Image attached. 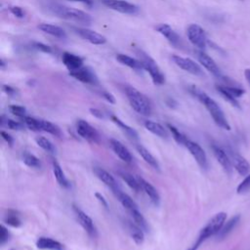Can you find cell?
<instances>
[{
  "label": "cell",
  "instance_id": "obj_25",
  "mask_svg": "<svg viewBox=\"0 0 250 250\" xmlns=\"http://www.w3.org/2000/svg\"><path fill=\"white\" fill-rule=\"evenodd\" d=\"M116 60L120 63H122V64H124V65H126L130 68H133L135 70L144 69L143 64H142V62L139 59H135V58H132V57L124 55V54H117L116 55Z\"/></svg>",
  "mask_w": 250,
  "mask_h": 250
},
{
  "label": "cell",
  "instance_id": "obj_19",
  "mask_svg": "<svg viewBox=\"0 0 250 250\" xmlns=\"http://www.w3.org/2000/svg\"><path fill=\"white\" fill-rule=\"evenodd\" d=\"M109 145L111 149L114 151V153L123 161L130 163L133 160V156L131 154V152L129 151V149L119 141L115 140V139H110L109 140Z\"/></svg>",
  "mask_w": 250,
  "mask_h": 250
},
{
  "label": "cell",
  "instance_id": "obj_44",
  "mask_svg": "<svg viewBox=\"0 0 250 250\" xmlns=\"http://www.w3.org/2000/svg\"><path fill=\"white\" fill-rule=\"evenodd\" d=\"M33 47H34L35 49L41 51V52H44V53H48V54L52 53L51 47H49L48 45H45V44H43V43H40V42H34V43H33Z\"/></svg>",
  "mask_w": 250,
  "mask_h": 250
},
{
  "label": "cell",
  "instance_id": "obj_50",
  "mask_svg": "<svg viewBox=\"0 0 250 250\" xmlns=\"http://www.w3.org/2000/svg\"><path fill=\"white\" fill-rule=\"evenodd\" d=\"M104 97L105 98V100L106 101H108L109 103H111V104H114V98L112 97V95L111 94H109V93H106V92H104Z\"/></svg>",
  "mask_w": 250,
  "mask_h": 250
},
{
  "label": "cell",
  "instance_id": "obj_34",
  "mask_svg": "<svg viewBox=\"0 0 250 250\" xmlns=\"http://www.w3.org/2000/svg\"><path fill=\"white\" fill-rule=\"evenodd\" d=\"M129 231L133 240L137 244H142L144 241V230L136 224H129Z\"/></svg>",
  "mask_w": 250,
  "mask_h": 250
},
{
  "label": "cell",
  "instance_id": "obj_52",
  "mask_svg": "<svg viewBox=\"0 0 250 250\" xmlns=\"http://www.w3.org/2000/svg\"><path fill=\"white\" fill-rule=\"evenodd\" d=\"M70 1H74V2H80L83 3L87 6H92L93 5V0H70Z\"/></svg>",
  "mask_w": 250,
  "mask_h": 250
},
{
  "label": "cell",
  "instance_id": "obj_42",
  "mask_svg": "<svg viewBox=\"0 0 250 250\" xmlns=\"http://www.w3.org/2000/svg\"><path fill=\"white\" fill-rule=\"evenodd\" d=\"M10 111L14 115H16L18 117H21V118H23V117L26 116L25 115V113H26L25 108L23 106H21V105H16V104L10 105Z\"/></svg>",
  "mask_w": 250,
  "mask_h": 250
},
{
  "label": "cell",
  "instance_id": "obj_22",
  "mask_svg": "<svg viewBox=\"0 0 250 250\" xmlns=\"http://www.w3.org/2000/svg\"><path fill=\"white\" fill-rule=\"evenodd\" d=\"M138 180L140 182V185L142 187V189L146 192V194L149 197L150 201L155 205L158 206L159 201H160V196L158 194V191L156 190V188L147 181H146L144 178L139 177L138 176Z\"/></svg>",
  "mask_w": 250,
  "mask_h": 250
},
{
  "label": "cell",
  "instance_id": "obj_39",
  "mask_svg": "<svg viewBox=\"0 0 250 250\" xmlns=\"http://www.w3.org/2000/svg\"><path fill=\"white\" fill-rule=\"evenodd\" d=\"M250 190V173L247 174L244 179L236 188V192L238 194H245Z\"/></svg>",
  "mask_w": 250,
  "mask_h": 250
},
{
  "label": "cell",
  "instance_id": "obj_3",
  "mask_svg": "<svg viewBox=\"0 0 250 250\" xmlns=\"http://www.w3.org/2000/svg\"><path fill=\"white\" fill-rule=\"evenodd\" d=\"M49 9L56 16H58L59 18L64 19V20L81 22V23H86V24H89L92 22V17L89 14H87L81 10H78V9L70 8V7H67L64 5H61V4H52L49 7Z\"/></svg>",
  "mask_w": 250,
  "mask_h": 250
},
{
  "label": "cell",
  "instance_id": "obj_11",
  "mask_svg": "<svg viewBox=\"0 0 250 250\" xmlns=\"http://www.w3.org/2000/svg\"><path fill=\"white\" fill-rule=\"evenodd\" d=\"M185 146L190 152V154L192 155V157L194 158L196 163L202 169L206 170L208 168V159H207V156H206V153H205L204 149L200 146V145H198L197 143L188 139V141L187 142Z\"/></svg>",
  "mask_w": 250,
  "mask_h": 250
},
{
  "label": "cell",
  "instance_id": "obj_36",
  "mask_svg": "<svg viewBox=\"0 0 250 250\" xmlns=\"http://www.w3.org/2000/svg\"><path fill=\"white\" fill-rule=\"evenodd\" d=\"M167 126H168V129L170 130V132H171V134H172L174 140H175L179 145L185 146V145L187 144V142L188 141V138L185 134H183L182 132H180V131H179L176 127H174L173 125L168 124Z\"/></svg>",
  "mask_w": 250,
  "mask_h": 250
},
{
  "label": "cell",
  "instance_id": "obj_16",
  "mask_svg": "<svg viewBox=\"0 0 250 250\" xmlns=\"http://www.w3.org/2000/svg\"><path fill=\"white\" fill-rule=\"evenodd\" d=\"M73 210H74V213L76 215V218H77L79 224L85 229V231L91 237H96L97 236V228H96L93 220L84 211H82L78 207L74 206Z\"/></svg>",
  "mask_w": 250,
  "mask_h": 250
},
{
  "label": "cell",
  "instance_id": "obj_38",
  "mask_svg": "<svg viewBox=\"0 0 250 250\" xmlns=\"http://www.w3.org/2000/svg\"><path fill=\"white\" fill-rule=\"evenodd\" d=\"M35 141H36V144H37L42 149H44L45 151L50 152V153H54V152H55L56 148H55L54 145H53L48 139H46L45 137H37Z\"/></svg>",
  "mask_w": 250,
  "mask_h": 250
},
{
  "label": "cell",
  "instance_id": "obj_40",
  "mask_svg": "<svg viewBox=\"0 0 250 250\" xmlns=\"http://www.w3.org/2000/svg\"><path fill=\"white\" fill-rule=\"evenodd\" d=\"M225 89L234 98L238 99L240 97H242L244 94H245V90L243 88H240V87H237V86H229V85H224Z\"/></svg>",
  "mask_w": 250,
  "mask_h": 250
},
{
  "label": "cell",
  "instance_id": "obj_1",
  "mask_svg": "<svg viewBox=\"0 0 250 250\" xmlns=\"http://www.w3.org/2000/svg\"><path fill=\"white\" fill-rule=\"evenodd\" d=\"M189 92L205 106V108L208 110L209 114L211 115L214 122L222 129L230 130V125L223 111V109L220 107V105L215 102L210 96H208L205 92L200 90L199 88L195 86H191L189 88Z\"/></svg>",
  "mask_w": 250,
  "mask_h": 250
},
{
  "label": "cell",
  "instance_id": "obj_12",
  "mask_svg": "<svg viewBox=\"0 0 250 250\" xmlns=\"http://www.w3.org/2000/svg\"><path fill=\"white\" fill-rule=\"evenodd\" d=\"M211 148H212L214 156L216 157L219 164L222 166L223 170L228 175L230 176L231 173H232L233 166H232V162H231V159H230L229 154L228 153V151H226L223 147H221L220 146L215 145V144H213L211 146Z\"/></svg>",
  "mask_w": 250,
  "mask_h": 250
},
{
  "label": "cell",
  "instance_id": "obj_31",
  "mask_svg": "<svg viewBox=\"0 0 250 250\" xmlns=\"http://www.w3.org/2000/svg\"><path fill=\"white\" fill-rule=\"evenodd\" d=\"M53 173H54V176L60 186H62V188L69 187V183L64 175V172L62 171L61 165L56 160L53 161Z\"/></svg>",
  "mask_w": 250,
  "mask_h": 250
},
{
  "label": "cell",
  "instance_id": "obj_46",
  "mask_svg": "<svg viewBox=\"0 0 250 250\" xmlns=\"http://www.w3.org/2000/svg\"><path fill=\"white\" fill-rule=\"evenodd\" d=\"M6 125L13 130H20L22 129V124L18 122V121H14L11 119H6Z\"/></svg>",
  "mask_w": 250,
  "mask_h": 250
},
{
  "label": "cell",
  "instance_id": "obj_48",
  "mask_svg": "<svg viewBox=\"0 0 250 250\" xmlns=\"http://www.w3.org/2000/svg\"><path fill=\"white\" fill-rule=\"evenodd\" d=\"M90 111L92 112V114H93V115L97 116L98 118H103V117H104V115H103V112H102L101 110L97 109V108H90Z\"/></svg>",
  "mask_w": 250,
  "mask_h": 250
},
{
  "label": "cell",
  "instance_id": "obj_32",
  "mask_svg": "<svg viewBox=\"0 0 250 250\" xmlns=\"http://www.w3.org/2000/svg\"><path fill=\"white\" fill-rule=\"evenodd\" d=\"M111 120L131 139L133 140H137L138 139V134L136 132V130H134L132 127L128 126L127 124H125L123 121H121L117 116L115 115H111Z\"/></svg>",
  "mask_w": 250,
  "mask_h": 250
},
{
  "label": "cell",
  "instance_id": "obj_4",
  "mask_svg": "<svg viewBox=\"0 0 250 250\" xmlns=\"http://www.w3.org/2000/svg\"><path fill=\"white\" fill-rule=\"evenodd\" d=\"M124 91L131 106L135 111L142 115H149L151 113L150 102L143 93L132 86H125Z\"/></svg>",
  "mask_w": 250,
  "mask_h": 250
},
{
  "label": "cell",
  "instance_id": "obj_13",
  "mask_svg": "<svg viewBox=\"0 0 250 250\" xmlns=\"http://www.w3.org/2000/svg\"><path fill=\"white\" fill-rule=\"evenodd\" d=\"M172 60L180 68H182L193 75H197V76L203 75V70L200 67V65L197 62H195L194 61H192L191 59L174 55V56H172Z\"/></svg>",
  "mask_w": 250,
  "mask_h": 250
},
{
  "label": "cell",
  "instance_id": "obj_8",
  "mask_svg": "<svg viewBox=\"0 0 250 250\" xmlns=\"http://www.w3.org/2000/svg\"><path fill=\"white\" fill-rule=\"evenodd\" d=\"M101 1L107 8L122 14L134 15L139 12V7L137 5L127 2L125 0H101Z\"/></svg>",
  "mask_w": 250,
  "mask_h": 250
},
{
  "label": "cell",
  "instance_id": "obj_43",
  "mask_svg": "<svg viewBox=\"0 0 250 250\" xmlns=\"http://www.w3.org/2000/svg\"><path fill=\"white\" fill-rule=\"evenodd\" d=\"M0 244L3 245L10 237V233L8 231V229L4 227V226H1L0 227Z\"/></svg>",
  "mask_w": 250,
  "mask_h": 250
},
{
  "label": "cell",
  "instance_id": "obj_33",
  "mask_svg": "<svg viewBox=\"0 0 250 250\" xmlns=\"http://www.w3.org/2000/svg\"><path fill=\"white\" fill-rule=\"evenodd\" d=\"M216 89H217V91L221 94V96H222L228 103H229L232 106H234V107H236V108H240V104H239L237 99L234 98V97H232V96L225 89L224 85H217V86H216Z\"/></svg>",
  "mask_w": 250,
  "mask_h": 250
},
{
  "label": "cell",
  "instance_id": "obj_35",
  "mask_svg": "<svg viewBox=\"0 0 250 250\" xmlns=\"http://www.w3.org/2000/svg\"><path fill=\"white\" fill-rule=\"evenodd\" d=\"M135 224L140 227L144 231H147L148 229V227H147V223L146 221V219L144 218V216L142 215V213H140V211L137 209H134L130 212Z\"/></svg>",
  "mask_w": 250,
  "mask_h": 250
},
{
  "label": "cell",
  "instance_id": "obj_24",
  "mask_svg": "<svg viewBox=\"0 0 250 250\" xmlns=\"http://www.w3.org/2000/svg\"><path fill=\"white\" fill-rule=\"evenodd\" d=\"M38 28L40 30H42L43 32H45L47 34H50L52 36H55L57 38H60V39L66 38L65 31L62 27H60L58 25L51 24V23H40L38 25Z\"/></svg>",
  "mask_w": 250,
  "mask_h": 250
},
{
  "label": "cell",
  "instance_id": "obj_15",
  "mask_svg": "<svg viewBox=\"0 0 250 250\" xmlns=\"http://www.w3.org/2000/svg\"><path fill=\"white\" fill-rule=\"evenodd\" d=\"M76 131L80 137L89 141V142H98L99 134L97 130L91 126L87 121L83 119H79L76 122Z\"/></svg>",
  "mask_w": 250,
  "mask_h": 250
},
{
  "label": "cell",
  "instance_id": "obj_26",
  "mask_svg": "<svg viewBox=\"0 0 250 250\" xmlns=\"http://www.w3.org/2000/svg\"><path fill=\"white\" fill-rule=\"evenodd\" d=\"M240 220V216L239 215H234L233 217H231L229 221H226L225 224L223 225L222 229H220V231L217 234V237L220 239L225 238L229 232L232 231V229L236 227V225L239 223Z\"/></svg>",
  "mask_w": 250,
  "mask_h": 250
},
{
  "label": "cell",
  "instance_id": "obj_29",
  "mask_svg": "<svg viewBox=\"0 0 250 250\" xmlns=\"http://www.w3.org/2000/svg\"><path fill=\"white\" fill-rule=\"evenodd\" d=\"M113 192L116 195V197L118 198V200L120 201V203L123 205V207H125L129 212H131L132 210L138 208V206L135 203V201L128 194L123 192L120 188L114 190Z\"/></svg>",
  "mask_w": 250,
  "mask_h": 250
},
{
  "label": "cell",
  "instance_id": "obj_21",
  "mask_svg": "<svg viewBox=\"0 0 250 250\" xmlns=\"http://www.w3.org/2000/svg\"><path fill=\"white\" fill-rule=\"evenodd\" d=\"M62 61L69 71L75 70V69L83 66V59L77 55H74V54H71L68 52H64L62 54Z\"/></svg>",
  "mask_w": 250,
  "mask_h": 250
},
{
  "label": "cell",
  "instance_id": "obj_17",
  "mask_svg": "<svg viewBox=\"0 0 250 250\" xmlns=\"http://www.w3.org/2000/svg\"><path fill=\"white\" fill-rule=\"evenodd\" d=\"M73 30L84 40L94 45H103L106 42V38L97 31L83 27H72Z\"/></svg>",
  "mask_w": 250,
  "mask_h": 250
},
{
  "label": "cell",
  "instance_id": "obj_18",
  "mask_svg": "<svg viewBox=\"0 0 250 250\" xmlns=\"http://www.w3.org/2000/svg\"><path fill=\"white\" fill-rule=\"evenodd\" d=\"M155 29L162 36H164L173 46H175V47H180L181 46V43H182L181 37L169 24L159 23L155 26Z\"/></svg>",
  "mask_w": 250,
  "mask_h": 250
},
{
  "label": "cell",
  "instance_id": "obj_10",
  "mask_svg": "<svg viewBox=\"0 0 250 250\" xmlns=\"http://www.w3.org/2000/svg\"><path fill=\"white\" fill-rule=\"evenodd\" d=\"M69 75L82 83L91 85H97L99 83L96 73L89 66H81L75 70H71L69 71Z\"/></svg>",
  "mask_w": 250,
  "mask_h": 250
},
{
  "label": "cell",
  "instance_id": "obj_2",
  "mask_svg": "<svg viewBox=\"0 0 250 250\" xmlns=\"http://www.w3.org/2000/svg\"><path fill=\"white\" fill-rule=\"evenodd\" d=\"M227 220V213L226 212H219L215 214L208 222L207 224L201 229L199 231V234L193 244L188 249V250H197L200 245L207 240L209 237L213 235H217L220 229H222L223 225L225 224Z\"/></svg>",
  "mask_w": 250,
  "mask_h": 250
},
{
  "label": "cell",
  "instance_id": "obj_9",
  "mask_svg": "<svg viewBox=\"0 0 250 250\" xmlns=\"http://www.w3.org/2000/svg\"><path fill=\"white\" fill-rule=\"evenodd\" d=\"M195 55H196V58L198 60V62H200V64L206 69L208 70L211 74H213L214 76L218 77V78H221V79H224V75L222 74L221 72V69L220 67L218 66V64L216 63V62L209 56L207 55L205 52L199 50V51H196L195 52Z\"/></svg>",
  "mask_w": 250,
  "mask_h": 250
},
{
  "label": "cell",
  "instance_id": "obj_23",
  "mask_svg": "<svg viewBox=\"0 0 250 250\" xmlns=\"http://www.w3.org/2000/svg\"><path fill=\"white\" fill-rule=\"evenodd\" d=\"M36 246L37 248L42 250H63L64 249L63 244H62L61 242L45 236H41L37 239Z\"/></svg>",
  "mask_w": 250,
  "mask_h": 250
},
{
  "label": "cell",
  "instance_id": "obj_51",
  "mask_svg": "<svg viewBox=\"0 0 250 250\" xmlns=\"http://www.w3.org/2000/svg\"><path fill=\"white\" fill-rule=\"evenodd\" d=\"M96 196L99 198V200L103 203V205H104V207H107V203H106V201H105L104 197L102 194H100V193H96Z\"/></svg>",
  "mask_w": 250,
  "mask_h": 250
},
{
  "label": "cell",
  "instance_id": "obj_53",
  "mask_svg": "<svg viewBox=\"0 0 250 250\" xmlns=\"http://www.w3.org/2000/svg\"><path fill=\"white\" fill-rule=\"evenodd\" d=\"M244 77H245L246 81L248 82V84L250 85V68H246L244 70Z\"/></svg>",
  "mask_w": 250,
  "mask_h": 250
},
{
  "label": "cell",
  "instance_id": "obj_5",
  "mask_svg": "<svg viewBox=\"0 0 250 250\" xmlns=\"http://www.w3.org/2000/svg\"><path fill=\"white\" fill-rule=\"evenodd\" d=\"M134 51L138 59L141 61L144 70L149 73L153 83L156 85H162L165 82V76L155 61L141 49H135Z\"/></svg>",
  "mask_w": 250,
  "mask_h": 250
},
{
  "label": "cell",
  "instance_id": "obj_27",
  "mask_svg": "<svg viewBox=\"0 0 250 250\" xmlns=\"http://www.w3.org/2000/svg\"><path fill=\"white\" fill-rule=\"evenodd\" d=\"M146 129L149 132H151L153 135H156L160 138H167L168 137V132L166 128H164L160 123L151 121V120H146L144 123Z\"/></svg>",
  "mask_w": 250,
  "mask_h": 250
},
{
  "label": "cell",
  "instance_id": "obj_49",
  "mask_svg": "<svg viewBox=\"0 0 250 250\" xmlns=\"http://www.w3.org/2000/svg\"><path fill=\"white\" fill-rule=\"evenodd\" d=\"M3 90H4L7 94H9V95H13V94L16 93V90H15L14 88H12L11 86H7V85H4V86H3Z\"/></svg>",
  "mask_w": 250,
  "mask_h": 250
},
{
  "label": "cell",
  "instance_id": "obj_30",
  "mask_svg": "<svg viewBox=\"0 0 250 250\" xmlns=\"http://www.w3.org/2000/svg\"><path fill=\"white\" fill-rule=\"evenodd\" d=\"M121 179L136 192H139L142 189V187L140 185V182L138 180V177H134L132 174L126 172V171H119L118 172Z\"/></svg>",
  "mask_w": 250,
  "mask_h": 250
},
{
  "label": "cell",
  "instance_id": "obj_14",
  "mask_svg": "<svg viewBox=\"0 0 250 250\" xmlns=\"http://www.w3.org/2000/svg\"><path fill=\"white\" fill-rule=\"evenodd\" d=\"M228 153L229 154L233 168L239 175L245 177L250 173V163L244 156L233 149H229Z\"/></svg>",
  "mask_w": 250,
  "mask_h": 250
},
{
  "label": "cell",
  "instance_id": "obj_20",
  "mask_svg": "<svg viewBox=\"0 0 250 250\" xmlns=\"http://www.w3.org/2000/svg\"><path fill=\"white\" fill-rule=\"evenodd\" d=\"M94 173L96 174V176L108 188H110L112 189V191L120 188L119 185L117 183V181L114 179V177L109 174L106 170H104V168L101 167H95L94 168Z\"/></svg>",
  "mask_w": 250,
  "mask_h": 250
},
{
  "label": "cell",
  "instance_id": "obj_6",
  "mask_svg": "<svg viewBox=\"0 0 250 250\" xmlns=\"http://www.w3.org/2000/svg\"><path fill=\"white\" fill-rule=\"evenodd\" d=\"M23 122L25 126L32 131H44L54 136H58V137L61 136L60 128L50 121H47L44 119H37L30 116H25L23 118Z\"/></svg>",
  "mask_w": 250,
  "mask_h": 250
},
{
  "label": "cell",
  "instance_id": "obj_45",
  "mask_svg": "<svg viewBox=\"0 0 250 250\" xmlns=\"http://www.w3.org/2000/svg\"><path fill=\"white\" fill-rule=\"evenodd\" d=\"M10 12L16 16L17 18H23L24 17V11L21 8V7H18V6H13V7H10L9 8Z\"/></svg>",
  "mask_w": 250,
  "mask_h": 250
},
{
  "label": "cell",
  "instance_id": "obj_28",
  "mask_svg": "<svg viewBox=\"0 0 250 250\" xmlns=\"http://www.w3.org/2000/svg\"><path fill=\"white\" fill-rule=\"evenodd\" d=\"M136 148L139 152V154L143 157V159L148 164L150 165L152 168L156 169V170H159V164H158V161L156 160V158L142 145H137L136 146Z\"/></svg>",
  "mask_w": 250,
  "mask_h": 250
},
{
  "label": "cell",
  "instance_id": "obj_47",
  "mask_svg": "<svg viewBox=\"0 0 250 250\" xmlns=\"http://www.w3.org/2000/svg\"><path fill=\"white\" fill-rule=\"evenodd\" d=\"M1 136H2V138H3V139L8 143V145H10V146H12V145H13L14 140H13V138H12L9 134H7L6 132L2 131V132H1Z\"/></svg>",
  "mask_w": 250,
  "mask_h": 250
},
{
  "label": "cell",
  "instance_id": "obj_7",
  "mask_svg": "<svg viewBox=\"0 0 250 250\" xmlns=\"http://www.w3.org/2000/svg\"><path fill=\"white\" fill-rule=\"evenodd\" d=\"M187 35L189 42L200 50L205 49L208 44V39L204 29L196 23H191L188 25Z\"/></svg>",
  "mask_w": 250,
  "mask_h": 250
},
{
  "label": "cell",
  "instance_id": "obj_41",
  "mask_svg": "<svg viewBox=\"0 0 250 250\" xmlns=\"http://www.w3.org/2000/svg\"><path fill=\"white\" fill-rule=\"evenodd\" d=\"M4 222L6 223V224H8L9 226H11V227H14V228H18V227H20L21 226V220H20V218H19V216L18 215H16V214H9V215H7L6 217H5V219H4Z\"/></svg>",
  "mask_w": 250,
  "mask_h": 250
},
{
  "label": "cell",
  "instance_id": "obj_37",
  "mask_svg": "<svg viewBox=\"0 0 250 250\" xmlns=\"http://www.w3.org/2000/svg\"><path fill=\"white\" fill-rule=\"evenodd\" d=\"M22 161L26 166H28L30 168H40L41 167L40 160L35 155H33L29 152H23Z\"/></svg>",
  "mask_w": 250,
  "mask_h": 250
}]
</instances>
